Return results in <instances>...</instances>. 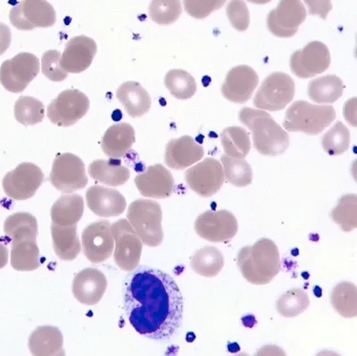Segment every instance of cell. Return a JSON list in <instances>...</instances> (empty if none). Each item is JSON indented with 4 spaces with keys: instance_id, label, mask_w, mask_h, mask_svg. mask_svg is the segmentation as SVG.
I'll return each mask as SVG.
<instances>
[{
    "instance_id": "1",
    "label": "cell",
    "mask_w": 357,
    "mask_h": 356,
    "mask_svg": "<svg viewBox=\"0 0 357 356\" xmlns=\"http://www.w3.org/2000/svg\"><path fill=\"white\" fill-rule=\"evenodd\" d=\"M123 310L130 325L153 340H169L181 328L183 297L176 282L164 272L136 267L123 282Z\"/></svg>"
},
{
    "instance_id": "2",
    "label": "cell",
    "mask_w": 357,
    "mask_h": 356,
    "mask_svg": "<svg viewBox=\"0 0 357 356\" xmlns=\"http://www.w3.org/2000/svg\"><path fill=\"white\" fill-rule=\"evenodd\" d=\"M237 265L242 276L251 284H269L280 271L278 247L269 238H261L253 246L240 250Z\"/></svg>"
},
{
    "instance_id": "3",
    "label": "cell",
    "mask_w": 357,
    "mask_h": 356,
    "mask_svg": "<svg viewBox=\"0 0 357 356\" xmlns=\"http://www.w3.org/2000/svg\"><path fill=\"white\" fill-rule=\"evenodd\" d=\"M238 118L241 123L251 130L254 148L261 155L277 157L288 149V133L269 114L263 110L244 107L240 111Z\"/></svg>"
},
{
    "instance_id": "4",
    "label": "cell",
    "mask_w": 357,
    "mask_h": 356,
    "mask_svg": "<svg viewBox=\"0 0 357 356\" xmlns=\"http://www.w3.org/2000/svg\"><path fill=\"white\" fill-rule=\"evenodd\" d=\"M336 116L333 107L296 101L287 110L283 127L288 132L318 135L334 122Z\"/></svg>"
},
{
    "instance_id": "5",
    "label": "cell",
    "mask_w": 357,
    "mask_h": 356,
    "mask_svg": "<svg viewBox=\"0 0 357 356\" xmlns=\"http://www.w3.org/2000/svg\"><path fill=\"white\" fill-rule=\"evenodd\" d=\"M127 219L143 244L155 247L162 243V212L158 202L149 199L135 200L129 206Z\"/></svg>"
},
{
    "instance_id": "6",
    "label": "cell",
    "mask_w": 357,
    "mask_h": 356,
    "mask_svg": "<svg viewBox=\"0 0 357 356\" xmlns=\"http://www.w3.org/2000/svg\"><path fill=\"white\" fill-rule=\"evenodd\" d=\"M295 82L285 72H273L266 77L254 98L255 107L276 112L284 109L295 96Z\"/></svg>"
},
{
    "instance_id": "7",
    "label": "cell",
    "mask_w": 357,
    "mask_h": 356,
    "mask_svg": "<svg viewBox=\"0 0 357 356\" xmlns=\"http://www.w3.org/2000/svg\"><path fill=\"white\" fill-rule=\"evenodd\" d=\"M40 71V60L33 54L22 52L6 60L0 68V84L12 93H21Z\"/></svg>"
},
{
    "instance_id": "8",
    "label": "cell",
    "mask_w": 357,
    "mask_h": 356,
    "mask_svg": "<svg viewBox=\"0 0 357 356\" xmlns=\"http://www.w3.org/2000/svg\"><path fill=\"white\" fill-rule=\"evenodd\" d=\"M116 249L114 258L118 267L130 272L139 265L143 243L132 225L126 219L114 222L111 225Z\"/></svg>"
},
{
    "instance_id": "9",
    "label": "cell",
    "mask_w": 357,
    "mask_h": 356,
    "mask_svg": "<svg viewBox=\"0 0 357 356\" xmlns=\"http://www.w3.org/2000/svg\"><path fill=\"white\" fill-rule=\"evenodd\" d=\"M50 183L63 193L84 189L88 184L84 161L72 153L56 155L50 176Z\"/></svg>"
},
{
    "instance_id": "10",
    "label": "cell",
    "mask_w": 357,
    "mask_h": 356,
    "mask_svg": "<svg viewBox=\"0 0 357 356\" xmlns=\"http://www.w3.org/2000/svg\"><path fill=\"white\" fill-rule=\"evenodd\" d=\"M91 102L79 90L61 92L47 107L50 122L59 127H71L84 118L88 113Z\"/></svg>"
},
{
    "instance_id": "11",
    "label": "cell",
    "mask_w": 357,
    "mask_h": 356,
    "mask_svg": "<svg viewBox=\"0 0 357 356\" xmlns=\"http://www.w3.org/2000/svg\"><path fill=\"white\" fill-rule=\"evenodd\" d=\"M9 20L20 31L50 28L56 24V13L47 0H22L12 8L9 13Z\"/></svg>"
},
{
    "instance_id": "12",
    "label": "cell",
    "mask_w": 357,
    "mask_h": 356,
    "mask_svg": "<svg viewBox=\"0 0 357 356\" xmlns=\"http://www.w3.org/2000/svg\"><path fill=\"white\" fill-rule=\"evenodd\" d=\"M44 180L43 171L38 165L22 163L6 174L2 180L3 190L8 198L24 201L33 198Z\"/></svg>"
},
{
    "instance_id": "13",
    "label": "cell",
    "mask_w": 357,
    "mask_h": 356,
    "mask_svg": "<svg viewBox=\"0 0 357 356\" xmlns=\"http://www.w3.org/2000/svg\"><path fill=\"white\" fill-rule=\"evenodd\" d=\"M185 180L191 190L202 198H210L222 189L225 181L221 163L208 157L187 170Z\"/></svg>"
},
{
    "instance_id": "14",
    "label": "cell",
    "mask_w": 357,
    "mask_h": 356,
    "mask_svg": "<svg viewBox=\"0 0 357 356\" xmlns=\"http://www.w3.org/2000/svg\"><path fill=\"white\" fill-rule=\"evenodd\" d=\"M238 230L237 219L227 210L205 212L195 222L197 234L213 243L231 240L238 233Z\"/></svg>"
},
{
    "instance_id": "15",
    "label": "cell",
    "mask_w": 357,
    "mask_h": 356,
    "mask_svg": "<svg viewBox=\"0 0 357 356\" xmlns=\"http://www.w3.org/2000/svg\"><path fill=\"white\" fill-rule=\"evenodd\" d=\"M331 65V53L321 41H311L290 57V69L298 78L307 79L323 74Z\"/></svg>"
},
{
    "instance_id": "16",
    "label": "cell",
    "mask_w": 357,
    "mask_h": 356,
    "mask_svg": "<svg viewBox=\"0 0 357 356\" xmlns=\"http://www.w3.org/2000/svg\"><path fill=\"white\" fill-rule=\"evenodd\" d=\"M307 12L301 0H280L267 17V27L274 36L290 38L307 18Z\"/></svg>"
},
{
    "instance_id": "17",
    "label": "cell",
    "mask_w": 357,
    "mask_h": 356,
    "mask_svg": "<svg viewBox=\"0 0 357 356\" xmlns=\"http://www.w3.org/2000/svg\"><path fill=\"white\" fill-rule=\"evenodd\" d=\"M82 244L89 262L100 263L110 258L114 246L110 222L100 220L89 224L82 231Z\"/></svg>"
},
{
    "instance_id": "18",
    "label": "cell",
    "mask_w": 357,
    "mask_h": 356,
    "mask_svg": "<svg viewBox=\"0 0 357 356\" xmlns=\"http://www.w3.org/2000/svg\"><path fill=\"white\" fill-rule=\"evenodd\" d=\"M259 78L255 70L248 65H238L226 75L222 86V96L237 104H244L252 98Z\"/></svg>"
},
{
    "instance_id": "19",
    "label": "cell",
    "mask_w": 357,
    "mask_h": 356,
    "mask_svg": "<svg viewBox=\"0 0 357 356\" xmlns=\"http://www.w3.org/2000/svg\"><path fill=\"white\" fill-rule=\"evenodd\" d=\"M137 189L143 196L167 199L173 195L175 183L171 171L160 164L151 165L135 178Z\"/></svg>"
},
{
    "instance_id": "20",
    "label": "cell",
    "mask_w": 357,
    "mask_h": 356,
    "mask_svg": "<svg viewBox=\"0 0 357 356\" xmlns=\"http://www.w3.org/2000/svg\"><path fill=\"white\" fill-rule=\"evenodd\" d=\"M98 46L93 39L85 35L68 41L60 59V65L70 74H81L91 65Z\"/></svg>"
},
{
    "instance_id": "21",
    "label": "cell",
    "mask_w": 357,
    "mask_h": 356,
    "mask_svg": "<svg viewBox=\"0 0 357 356\" xmlns=\"http://www.w3.org/2000/svg\"><path fill=\"white\" fill-rule=\"evenodd\" d=\"M107 288V281L103 272L96 268H86L75 276L72 291L79 303L96 305L103 298Z\"/></svg>"
},
{
    "instance_id": "22",
    "label": "cell",
    "mask_w": 357,
    "mask_h": 356,
    "mask_svg": "<svg viewBox=\"0 0 357 356\" xmlns=\"http://www.w3.org/2000/svg\"><path fill=\"white\" fill-rule=\"evenodd\" d=\"M86 202L89 208L100 217H116L123 214L126 209V199L116 189L102 186H92L86 192Z\"/></svg>"
},
{
    "instance_id": "23",
    "label": "cell",
    "mask_w": 357,
    "mask_h": 356,
    "mask_svg": "<svg viewBox=\"0 0 357 356\" xmlns=\"http://www.w3.org/2000/svg\"><path fill=\"white\" fill-rule=\"evenodd\" d=\"M205 150L190 136L171 139L165 148V162L169 168L183 170L203 158Z\"/></svg>"
},
{
    "instance_id": "24",
    "label": "cell",
    "mask_w": 357,
    "mask_h": 356,
    "mask_svg": "<svg viewBox=\"0 0 357 356\" xmlns=\"http://www.w3.org/2000/svg\"><path fill=\"white\" fill-rule=\"evenodd\" d=\"M135 139V130L130 123H116L105 132L101 141L102 150L108 157L122 158L132 149Z\"/></svg>"
},
{
    "instance_id": "25",
    "label": "cell",
    "mask_w": 357,
    "mask_h": 356,
    "mask_svg": "<svg viewBox=\"0 0 357 356\" xmlns=\"http://www.w3.org/2000/svg\"><path fill=\"white\" fill-rule=\"evenodd\" d=\"M63 334L54 326L38 327L31 334L28 346L35 356L65 355Z\"/></svg>"
},
{
    "instance_id": "26",
    "label": "cell",
    "mask_w": 357,
    "mask_h": 356,
    "mask_svg": "<svg viewBox=\"0 0 357 356\" xmlns=\"http://www.w3.org/2000/svg\"><path fill=\"white\" fill-rule=\"evenodd\" d=\"M116 98L132 118L144 116L151 107V95L139 82H124L118 88Z\"/></svg>"
},
{
    "instance_id": "27",
    "label": "cell",
    "mask_w": 357,
    "mask_h": 356,
    "mask_svg": "<svg viewBox=\"0 0 357 356\" xmlns=\"http://www.w3.org/2000/svg\"><path fill=\"white\" fill-rule=\"evenodd\" d=\"M89 173L98 183L111 187L123 186L129 180L130 171L118 159H98L89 167Z\"/></svg>"
},
{
    "instance_id": "28",
    "label": "cell",
    "mask_w": 357,
    "mask_h": 356,
    "mask_svg": "<svg viewBox=\"0 0 357 356\" xmlns=\"http://www.w3.org/2000/svg\"><path fill=\"white\" fill-rule=\"evenodd\" d=\"M84 212V198L78 194H66L60 196L51 208V220L61 226H72L78 224Z\"/></svg>"
},
{
    "instance_id": "29",
    "label": "cell",
    "mask_w": 357,
    "mask_h": 356,
    "mask_svg": "<svg viewBox=\"0 0 357 356\" xmlns=\"http://www.w3.org/2000/svg\"><path fill=\"white\" fill-rule=\"evenodd\" d=\"M54 250L63 261H73L81 253L82 246L77 234V224L61 226L51 224Z\"/></svg>"
},
{
    "instance_id": "30",
    "label": "cell",
    "mask_w": 357,
    "mask_h": 356,
    "mask_svg": "<svg viewBox=\"0 0 357 356\" xmlns=\"http://www.w3.org/2000/svg\"><path fill=\"white\" fill-rule=\"evenodd\" d=\"M10 256L15 271L33 272L40 268V249L34 238L12 240Z\"/></svg>"
},
{
    "instance_id": "31",
    "label": "cell",
    "mask_w": 357,
    "mask_h": 356,
    "mask_svg": "<svg viewBox=\"0 0 357 356\" xmlns=\"http://www.w3.org/2000/svg\"><path fill=\"white\" fill-rule=\"evenodd\" d=\"M345 85L336 75H325L312 79L308 84L307 93L311 100L319 104H331L342 97Z\"/></svg>"
},
{
    "instance_id": "32",
    "label": "cell",
    "mask_w": 357,
    "mask_h": 356,
    "mask_svg": "<svg viewBox=\"0 0 357 356\" xmlns=\"http://www.w3.org/2000/svg\"><path fill=\"white\" fill-rule=\"evenodd\" d=\"M225 266V256L215 247H204L191 257L190 267L197 274L206 278H213L222 272Z\"/></svg>"
},
{
    "instance_id": "33",
    "label": "cell",
    "mask_w": 357,
    "mask_h": 356,
    "mask_svg": "<svg viewBox=\"0 0 357 356\" xmlns=\"http://www.w3.org/2000/svg\"><path fill=\"white\" fill-rule=\"evenodd\" d=\"M331 304L335 310L344 318L357 316V289L355 284L343 281L335 286L331 293Z\"/></svg>"
},
{
    "instance_id": "34",
    "label": "cell",
    "mask_w": 357,
    "mask_h": 356,
    "mask_svg": "<svg viewBox=\"0 0 357 356\" xmlns=\"http://www.w3.org/2000/svg\"><path fill=\"white\" fill-rule=\"evenodd\" d=\"M4 232L12 240H22V238L37 240V219L29 212H17L6 219Z\"/></svg>"
},
{
    "instance_id": "35",
    "label": "cell",
    "mask_w": 357,
    "mask_h": 356,
    "mask_svg": "<svg viewBox=\"0 0 357 356\" xmlns=\"http://www.w3.org/2000/svg\"><path fill=\"white\" fill-rule=\"evenodd\" d=\"M221 143L225 154L231 157L245 158L251 148L250 134L247 130L238 126L223 130Z\"/></svg>"
},
{
    "instance_id": "36",
    "label": "cell",
    "mask_w": 357,
    "mask_h": 356,
    "mask_svg": "<svg viewBox=\"0 0 357 356\" xmlns=\"http://www.w3.org/2000/svg\"><path fill=\"white\" fill-rule=\"evenodd\" d=\"M165 87L175 98L187 100L197 92V82L193 76L181 69L169 71L165 77Z\"/></svg>"
},
{
    "instance_id": "37",
    "label": "cell",
    "mask_w": 357,
    "mask_h": 356,
    "mask_svg": "<svg viewBox=\"0 0 357 356\" xmlns=\"http://www.w3.org/2000/svg\"><path fill=\"white\" fill-rule=\"evenodd\" d=\"M221 160L228 183L238 187L250 185L253 181V171L244 158L231 157L225 154L222 155Z\"/></svg>"
},
{
    "instance_id": "38",
    "label": "cell",
    "mask_w": 357,
    "mask_h": 356,
    "mask_svg": "<svg viewBox=\"0 0 357 356\" xmlns=\"http://www.w3.org/2000/svg\"><path fill=\"white\" fill-rule=\"evenodd\" d=\"M310 305L307 292L299 288L286 291L276 302V309L280 316L293 318L299 316L308 309Z\"/></svg>"
},
{
    "instance_id": "39",
    "label": "cell",
    "mask_w": 357,
    "mask_h": 356,
    "mask_svg": "<svg viewBox=\"0 0 357 356\" xmlns=\"http://www.w3.org/2000/svg\"><path fill=\"white\" fill-rule=\"evenodd\" d=\"M14 113L17 122L28 127L43 122L46 112L43 102L33 97L22 96L15 102Z\"/></svg>"
},
{
    "instance_id": "40",
    "label": "cell",
    "mask_w": 357,
    "mask_h": 356,
    "mask_svg": "<svg viewBox=\"0 0 357 356\" xmlns=\"http://www.w3.org/2000/svg\"><path fill=\"white\" fill-rule=\"evenodd\" d=\"M331 216L343 231L355 230L357 227V196L347 194L341 196L339 203L331 211Z\"/></svg>"
},
{
    "instance_id": "41",
    "label": "cell",
    "mask_w": 357,
    "mask_h": 356,
    "mask_svg": "<svg viewBox=\"0 0 357 356\" xmlns=\"http://www.w3.org/2000/svg\"><path fill=\"white\" fill-rule=\"evenodd\" d=\"M149 13L154 23L169 25L180 18L183 6L181 0H151Z\"/></svg>"
},
{
    "instance_id": "42",
    "label": "cell",
    "mask_w": 357,
    "mask_h": 356,
    "mask_svg": "<svg viewBox=\"0 0 357 356\" xmlns=\"http://www.w3.org/2000/svg\"><path fill=\"white\" fill-rule=\"evenodd\" d=\"M351 142L349 130L341 122H337L329 132L325 133L321 145L330 155L344 154L349 148Z\"/></svg>"
},
{
    "instance_id": "43",
    "label": "cell",
    "mask_w": 357,
    "mask_h": 356,
    "mask_svg": "<svg viewBox=\"0 0 357 356\" xmlns=\"http://www.w3.org/2000/svg\"><path fill=\"white\" fill-rule=\"evenodd\" d=\"M61 56L59 50L50 49L41 57V72L50 81L60 82L68 77V72L60 65Z\"/></svg>"
},
{
    "instance_id": "44",
    "label": "cell",
    "mask_w": 357,
    "mask_h": 356,
    "mask_svg": "<svg viewBox=\"0 0 357 356\" xmlns=\"http://www.w3.org/2000/svg\"><path fill=\"white\" fill-rule=\"evenodd\" d=\"M226 14L236 30L245 31L250 27V11L243 0H231L226 6Z\"/></svg>"
},
{
    "instance_id": "45",
    "label": "cell",
    "mask_w": 357,
    "mask_h": 356,
    "mask_svg": "<svg viewBox=\"0 0 357 356\" xmlns=\"http://www.w3.org/2000/svg\"><path fill=\"white\" fill-rule=\"evenodd\" d=\"M227 0H183L185 10L191 17L204 19L225 5Z\"/></svg>"
},
{
    "instance_id": "46",
    "label": "cell",
    "mask_w": 357,
    "mask_h": 356,
    "mask_svg": "<svg viewBox=\"0 0 357 356\" xmlns=\"http://www.w3.org/2000/svg\"><path fill=\"white\" fill-rule=\"evenodd\" d=\"M304 2L307 6L309 15H318L324 20L333 9L331 0H304Z\"/></svg>"
},
{
    "instance_id": "47",
    "label": "cell",
    "mask_w": 357,
    "mask_h": 356,
    "mask_svg": "<svg viewBox=\"0 0 357 356\" xmlns=\"http://www.w3.org/2000/svg\"><path fill=\"white\" fill-rule=\"evenodd\" d=\"M12 33L8 25L0 23V56L6 52L11 45Z\"/></svg>"
},
{
    "instance_id": "48",
    "label": "cell",
    "mask_w": 357,
    "mask_h": 356,
    "mask_svg": "<svg viewBox=\"0 0 357 356\" xmlns=\"http://www.w3.org/2000/svg\"><path fill=\"white\" fill-rule=\"evenodd\" d=\"M347 122L354 127L356 126V98L347 102L343 109Z\"/></svg>"
},
{
    "instance_id": "49",
    "label": "cell",
    "mask_w": 357,
    "mask_h": 356,
    "mask_svg": "<svg viewBox=\"0 0 357 356\" xmlns=\"http://www.w3.org/2000/svg\"><path fill=\"white\" fill-rule=\"evenodd\" d=\"M8 263V247L0 242V269L4 268Z\"/></svg>"
},
{
    "instance_id": "50",
    "label": "cell",
    "mask_w": 357,
    "mask_h": 356,
    "mask_svg": "<svg viewBox=\"0 0 357 356\" xmlns=\"http://www.w3.org/2000/svg\"><path fill=\"white\" fill-rule=\"evenodd\" d=\"M248 1L252 3V4L266 5L272 1V0H248Z\"/></svg>"
}]
</instances>
